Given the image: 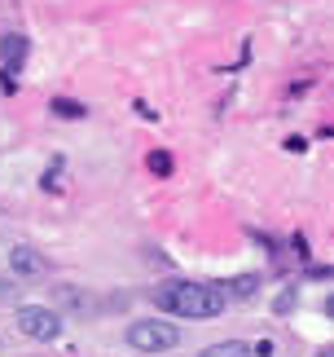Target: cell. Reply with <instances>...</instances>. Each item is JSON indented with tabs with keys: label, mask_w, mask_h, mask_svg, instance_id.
Returning a JSON list of instances; mask_svg holds the SVG:
<instances>
[{
	"label": "cell",
	"mask_w": 334,
	"mask_h": 357,
	"mask_svg": "<svg viewBox=\"0 0 334 357\" xmlns=\"http://www.w3.org/2000/svg\"><path fill=\"white\" fill-rule=\"evenodd\" d=\"M159 300V309L167 313H176V318H220L229 305V296L220 291V287H202V282H167L154 291Z\"/></svg>",
	"instance_id": "1"
},
{
	"label": "cell",
	"mask_w": 334,
	"mask_h": 357,
	"mask_svg": "<svg viewBox=\"0 0 334 357\" xmlns=\"http://www.w3.org/2000/svg\"><path fill=\"white\" fill-rule=\"evenodd\" d=\"M128 344L136 353H167L180 344V331L172 322H159V318H145V322H132L128 326Z\"/></svg>",
	"instance_id": "2"
},
{
	"label": "cell",
	"mask_w": 334,
	"mask_h": 357,
	"mask_svg": "<svg viewBox=\"0 0 334 357\" xmlns=\"http://www.w3.org/2000/svg\"><path fill=\"white\" fill-rule=\"evenodd\" d=\"M18 331L49 344V340L62 335V318H58V309H45V305H18Z\"/></svg>",
	"instance_id": "3"
},
{
	"label": "cell",
	"mask_w": 334,
	"mask_h": 357,
	"mask_svg": "<svg viewBox=\"0 0 334 357\" xmlns=\"http://www.w3.org/2000/svg\"><path fill=\"white\" fill-rule=\"evenodd\" d=\"M26 36H18V31H9L5 40H0V71H5V89H13L18 84V79H13V71H18V66L26 62Z\"/></svg>",
	"instance_id": "4"
},
{
	"label": "cell",
	"mask_w": 334,
	"mask_h": 357,
	"mask_svg": "<svg viewBox=\"0 0 334 357\" xmlns=\"http://www.w3.org/2000/svg\"><path fill=\"white\" fill-rule=\"evenodd\" d=\"M9 265H13V273H45L49 260L40 256V252H31V247H13V252H9Z\"/></svg>",
	"instance_id": "5"
},
{
	"label": "cell",
	"mask_w": 334,
	"mask_h": 357,
	"mask_svg": "<svg viewBox=\"0 0 334 357\" xmlns=\"http://www.w3.org/2000/svg\"><path fill=\"white\" fill-rule=\"evenodd\" d=\"M198 357H255V349L242 344V340H225V344H212V349H202Z\"/></svg>",
	"instance_id": "6"
},
{
	"label": "cell",
	"mask_w": 334,
	"mask_h": 357,
	"mask_svg": "<svg viewBox=\"0 0 334 357\" xmlns=\"http://www.w3.org/2000/svg\"><path fill=\"white\" fill-rule=\"evenodd\" d=\"M255 287H260L255 273H242V278L229 282V296H233V300H250V296H255Z\"/></svg>",
	"instance_id": "7"
},
{
	"label": "cell",
	"mask_w": 334,
	"mask_h": 357,
	"mask_svg": "<svg viewBox=\"0 0 334 357\" xmlns=\"http://www.w3.org/2000/svg\"><path fill=\"white\" fill-rule=\"evenodd\" d=\"M53 111H58L62 119H79L84 106H79V102H66V98H53Z\"/></svg>",
	"instance_id": "8"
},
{
	"label": "cell",
	"mask_w": 334,
	"mask_h": 357,
	"mask_svg": "<svg viewBox=\"0 0 334 357\" xmlns=\"http://www.w3.org/2000/svg\"><path fill=\"white\" fill-rule=\"evenodd\" d=\"M290 305H295V291H282V296H277V313H286Z\"/></svg>",
	"instance_id": "9"
},
{
	"label": "cell",
	"mask_w": 334,
	"mask_h": 357,
	"mask_svg": "<svg viewBox=\"0 0 334 357\" xmlns=\"http://www.w3.org/2000/svg\"><path fill=\"white\" fill-rule=\"evenodd\" d=\"M150 168H154V172H167L172 163H167V155H150Z\"/></svg>",
	"instance_id": "10"
},
{
	"label": "cell",
	"mask_w": 334,
	"mask_h": 357,
	"mask_svg": "<svg viewBox=\"0 0 334 357\" xmlns=\"http://www.w3.org/2000/svg\"><path fill=\"white\" fill-rule=\"evenodd\" d=\"M326 313H330V318H334V296H326Z\"/></svg>",
	"instance_id": "11"
},
{
	"label": "cell",
	"mask_w": 334,
	"mask_h": 357,
	"mask_svg": "<svg viewBox=\"0 0 334 357\" xmlns=\"http://www.w3.org/2000/svg\"><path fill=\"white\" fill-rule=\"evenodd\" d=\"M317 357H334V349H321V353H317Z\"/></svg>",
	"instance_id": "12"
}]
</instances>
